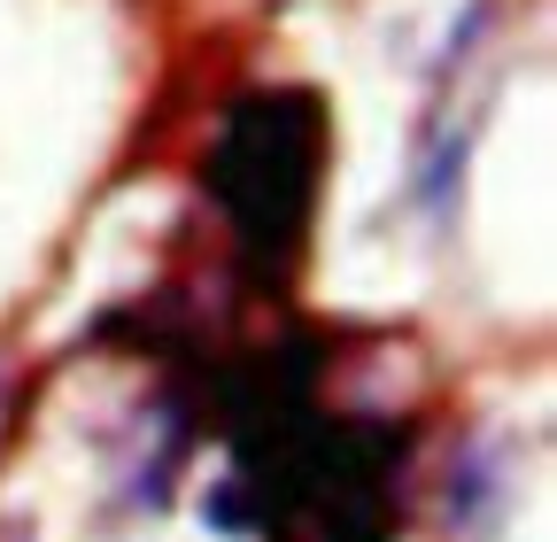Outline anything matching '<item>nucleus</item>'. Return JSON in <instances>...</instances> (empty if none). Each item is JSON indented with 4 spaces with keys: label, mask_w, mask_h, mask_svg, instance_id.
Returning <instances> with one entry per match:
<instances>
[{
    "label": "nucleus",
    "mask_w": 557,
    "mask_h": 542,
    "mask_svg": "<svg viewBox=\"0 0 557 542\" xmlns=\"http://www.w3.org/2000/svg\"><path fill=\"white\" fill-rule=\"evenodd\" d=\"M0 427H9V365H0Z\"/></svg>",
    "instance_id": "2"
},
{
    "label": "nucleus",
    "mask_w": 557,
    "mask_h": 542,
    "mask_svg": "<svg viewBox=\"0 0 557 542\" xmlns=\"http://www.w3.org/2000/svg\"><path fill=\"white\" fill-rule=\"evenodd\" d=\"M325 178V101L302 86H256L225 109L201 156V194L225 218L233 256L256 287H287Z\"/></svg>",
    "instance_id": "1"
}]
</instances>
